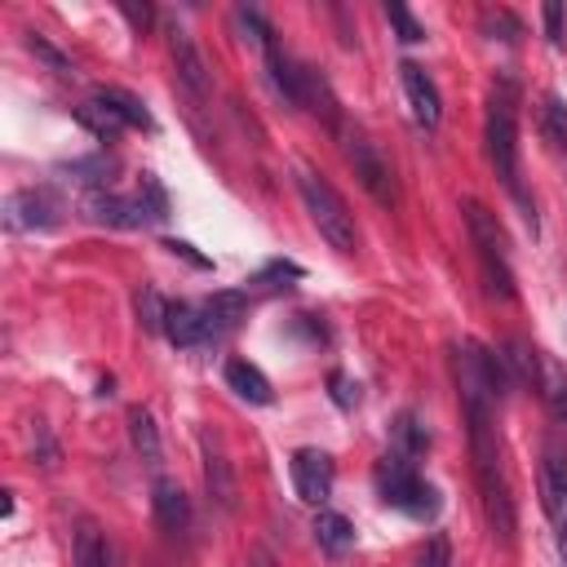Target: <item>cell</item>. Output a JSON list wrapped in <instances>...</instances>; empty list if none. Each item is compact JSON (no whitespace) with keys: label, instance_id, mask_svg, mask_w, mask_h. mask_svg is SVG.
I'll list each match as a JSON object with an SVG mask.
<instances>
[{"label":"cell","instance_id":"obj_6","mask_svg":"<svg viewBox=\"0 0 567 567\" xmlns=\"http://www.w3.org/2000/svg\"><path fill=\"white\" fill-rule=\"evenodd\" d=\"M288 470H292L297 496H301L306 505H319V509H323V501L332 496V456L319 452V447H297L292 461H288Z\"/></svg>","mask_w":567,"mask_h":567},{"label":"cell","instance_id":"obj_18","mask_svg":"<svg viewBox=\"0 0 567 567\" xmlns=\"http://www.w3.org/2000/svg\"><path fill=\"white\" fill-rule=\"evenodd\" d=\"M536 385H540V394H545V403L554 408V416H563L567 421V372H563V363L554 359V354H536Z\"/></svg>","mask_w":567,"mask_h":567},{"label":"cell","instance_id":"obj_28","mask_svg":"<svg viewBox=\"0 0 567 567\" xmlns=\"http://www.w3.org/2000/svg\"><path fill=\"white\" fill-rule=\"evenodd\" d=\"M27 49H31V53H35V58H40L49 71H58V75H71V58H66V53H58V49H53L44 35H27Z\"/></svg>","mask_w":567,"mask_h":567},{"label":"cell","instance_id":"obj_5","mask_svg":"<svg viewBox=\"0 0 567 567\" xmlns=\"http://www.w3.org/2000/svg\"><path fill=\"white\" fill-rule=\"evenodd\" d=\"M483 137H487V159H492L496 177L518 195V128H514V93H509V84H501V89L492 93ZM518 199H523V195H518Z\"/></svg>","mask_w":567,"mask_h":567},{"label":"cell","instance_id":"obj_1","mask_svg":"<svg viewBox=\"0 0 567 567\" xmlns=\"http://www.w3.org/2000/svg\"><path fill=\"white\" fill-rule=\"evenodd\" d=\"M470 421V461H474V483L483 496L487 527L501 545L514 540V496L505 483V461H501V434L492 425V403H465Z\"/></svg>","mask_w":567,"mask_h":567},{"label":"cell","instance_id":"obj_11","mask_svg":"<svg viewBox=\"0 0 567 567\" xmlns=\"http://www.w3.org/2000/svg\"><path fill=\"white\" fill-rule=\"evenodd\" d=\"M4 221L13 230H53L58 226V208L44 190H13L4 199Z\"/></svg>","mask_w":567,"mask_h":567},{"label":"cell","instance_id":"obj_21","mask_svg":"<svg viewBox=\"0 0 567 567\" xmlns=\"http://www.w3.org/2000/svg\"><path fill=\"white\" fill-rule=\"evenodd\" d=\"M128 439L146 465H159V430L146 408H128Z\"/></svg>","mask_w":567,"mask_h":567},{"label":"cell","instance_id":"obj_32","mask_svg":"<svg viewBox=\"0 0 567 567\" xmlns=\"http://www.w3.org/2000/svg\"><path fill=\"white\" fill-rule=\"evenodd\" d=\"M328 385H332V403H337V408H354L359 385H354L346 372H332V377H328Z\"/></svg>","mask_w":567,"mask_h":567},{"label":"cell","instance_id":"obj_8","mask_svg":"<svg viewBox=\"0 0 567 567\" xmlns=\"http://www.w3.org/2000/svg\"><path fill=\"white\" fill-rule=\"evenodd\" d=\"M346 159L354 164V177L363 182V190H368L377 204H394L390 168H385V159L377 155V146H372L368 137H346Z\"/></svg>","mask_w":567,"mask_h":567},{"label":"cell","instance_id":"obj_26","mask_svg":"<svg viewBox=\"0 0 567 567\" xmlns=\"http://www.w3.org/2000/svg\"><path fill=\"white\" fill-rule=\"evenodd\" d=\"M385 18H390V27L399 31L403 44H421V40H425V27H421L403 4H385Z\"/></svg>","mask_w":567,"mask_h":567},{"label":"cell","instance_id":"obj_29","mask_svg":"<svg viewBox=\"0 0 567 567\" xmlns=\"http://www.w3.org/2000/svg\"><path fill=\"white\" fill-rule=\"evenodd\" d=\"M416 567H452V545H447V536H443V532H434V536L421 545Z\"/></svg>","mask_w":567,"mask_h":567},{"label":"cell","instance_id":"obj_12","mask_svg":"<svg viewBox=\"0 0 567 567\" xmlns=\"http://www.w3.org/2000/svg\"><path fill=\"white\" fill-rule=\"evenodd\" d=\"M540 505L554 527H567V456H558L554 447L540 461Z\"/></svg>","mask_w":567,"mask_h":567},{"label":"cell","instance_id":"obj_10","mask_svg":"<svg viewBox=\"0 0 567 567\" xmlns=\"http://www.w3.org/2000/svg\"><path fill=\"white\" fill-rule=\"evenodd\" d=\"M168 53H173V66H177V80L195 93V97H208V66H204V53L195 49L190 31L186 27H168Z\"/></svg>","mask_w":567,"mask_h":567},{"label":"cell","instance_id":"obj_34","mask_svg":"<svg viewBox=\"0 0 567 567\" xmlns=\"http://www.w3.org/2000/svg\"><path fill=\"white\" fill-rule=\"evenodd\" d=\"M164 248H168V252H182V257L195 261V266H208V257H199V252H195L190 244H182V239H164Z\"/></svg>","mask_w":567,"mask_h":567},{"label":"cell","instance_id":"obj_31","mask_svg":"<svg viewBox=\"0 0 567 567\" xmlns=\"http://www.w3.org/2000/svg\"><path fill=\"white\" fill-rule=\"evenodd\" d=\"M120 13L128 18L133 31H151V22H155V9L151 4H137V0H120Z\"/></svg>","mask_w":567,"mask_h":567},{"label":"cell","instance_id":"obj_2","mask_svg":"<svg viewBox=\"0 0 567 567\" xmlns=\"http://www.w3.org/2000/svg\"><path fill=\"white\" fill-rule=\"evenodd\" d=\"M297 190H301V199H306V213H310V221L319 226V235L337 248V252H354L359 248V226H354V213L346 208V199L332 190V182L323 177V173H315V168H297Z\"/></svg>","mask_w":567,"mask_h":567},{"label":"cell","instance_id":"obj_20","mask_svg":"<svg viewBox=\"0 0 567 567\" xmlns=\"http://www.w3.org/2000/svg\"><path fill=\"white\" fill-rule=\"evenodd\" d=\"M315 540H319V549H328V554H346V549L354 545V527H350L346 514L319 509V514H315Z\"/></svg>","mask_w":567,"mask_h":567},{"label":"cell","instance_id":"obj_4","mask_svg":"<svg viewBox=\"0 0 567 567\" xmlns=\"http://www.w3.org/2000/svg\"><path fill=\"white\" fill-rule=\"evenodd\" d=\"M465 226H470V244L483 261L487 288L496 297H514V270H509V257H505V230H501L496 213H487L478 199H465Z\"/></svg>","mask_w":567,"mask_h":567},{"label":"cell","instance_id":"obj_16","mask_svg":"<svg viewBox=\"0 0 567 567\" xmlns=\"http://www.w3.org/2000/svg\"><path fill=\"white\" fill-rule=\"evenodd\" d=\"M226 385H230L244 403H257V408L275 399V390H270L266 372H261L257 363H248V359H230V363H226Z\"/></svg>","mask_w":567,"mask_h":567},{"label":"cell","instance_id":"obj_22","mask_svg":"<svg viewBox=\"0 0 567 567\" xmlns=\"http://www.w3.org/2000/svg\"><path fill=\"white\" fill-rule=\"evenodd\" d=\"M394 443H399V456L412 461V456H421V452L430 447V430H425L412 412H403V416L394 421Z\"/></svg>","mask_w":567,"mask_h":567},{"label":"cell","instance_id":"obj_23","mask_svg":"<svg viewBox=\"0 0 567 567\" xmlns=\"http://www.w3.org/2000/svg\"><path fill=\"white\" fill-rule=\"evenodd\" d=\"M75 567H106V540L93 523L75 527Z\"/></svg>","mask_w":567,"mask_h":567},{"label":"cell","instance_id":"obj_15","mask_svg":"<svg viewBox=\"0 0 567 567\" xmlns=\"http://www.w3.org/2000/svg\"><path fill=\"white\" fill-rule=\"evenodd\" d=\"M75 120H80V124H84V128H89L97 142H115V137L128 128V120H124V115H120L111 102H102L97 93H93L89 102H80V106H75Z\"/></svg>","mask_w":567,"mask_h":567},{"label":"cell","instance_id":"obj_33","mask_svg":"<svg viewBox=\"0 0 567 567\" xmlns=\"http://www.w3.org/2000/svg\"><path fill=\"white\" fill-rule=\"evenodd\" d=\"M540 18H545L549 40H554V44H563V4H558V0H549V4L540 9Z\"/></svg>","mask_w":567,"mask_h":567},{"label":"cell","instance_id":"obj_27","mask_svg":"<svg viewBox=\"0 0 567 567\" xmlns=\"http://www.w3.org/2000/svg\"><path fill=\"white\" fill-rule=\"evenodd\" d=\"M137 315H142V323H146L151 332H164L168 301H159V297H155V288H142V292H137Z\"/></svg>","mask_w":567,"mask_h":567},{"label":"cell","instance_id":"obj_25","mask_svg":"<svg viewBox=\"0 0 567 567\" xmlns=\"http://www.w3.org/2000/svg\"><path fill=\"white\" fill-rule=\"evenodd\" d=\"M540 124H545V137H549L554 146H567V106H563L558 93L545 97V106H540Z\"/></svg>","mask_w":567,"mask_h":567},{"label":"cell","instance_id":"obj_17","mask_svg":"<svg viewBox=\"0 0 567 567\" xmlns=\"http://www.w3.org/2000/svg\"><path fill=\"white\" fill-rule=\"evenodd\" d=\"M204 483H208V496L230 514L235 509V474H230V461L213 447V439H204Z\"/></svg>","mask_w":567,"mask_h":567},{"label":"cell","instance_id":"obj_19","mask_svg":"<svg viewBox=\"0 0 567 567\" xmlns=\"http://www.w3.org/2000/svg\"><path fill=\"white\" fill-rule=\"evenodd\" d=\"M244 310H248V297H244V292H213V297L204 301V323H208V337H217V332L235 328V323L244 319Z\"/></svg>","mask_w":567,"mask_h":567},{"label":"cell","instance_id":"obj_9","mask_svg":"<svg viewBox=\"0 0 567 567\" xmlns=\"http://www.w3.org/2000/svg\"><path fill=\"white\" fill-rule=\"evenodd\" d=\"M399 80H403L412 120H416L421 128H439V120H443V102H439V89H434V80L425 75V66L403 62V66H399Z\"/></svg>","mask_w":567,"mask_h":567},{"label":"cell","instance_id":"obj_35","mask_svg":"<svg viewBox=\"0 0 567 567\" xmlns=\"http://www.w3.org/2000/svg\"><path fill=\"white\" fill-rule=\"evenodd\" d=\"M558 549H563V558H567V527H558Z\"/></svg>","mask_w":567,"mask_h":567},{"label":"cell","instance_id":"obj_13","mask_svg":"<svg viewBox=\"0 0 567 567\" xmlns=\"http://www.w3.org/2000/svg\"><path fill=\"white\" fill-rule=\"evenodd\" d=\"M164 337L182 350L208 341V323H204V306H186V301H168V315H164Z\"/></svg>","mask_w":567,"mask_h":567},{"label":"cell","instance_id":"obj_3","mask_svg":"<svg viewBox=\"0 0 567 567\" xmlns=\"http://www.w3.org/2000/svg\"><path fill=\"white\" fill-rule=\"evenodd\" d=\"M372 478H377L381 501L394 505V509H403V514H412V518H434L439 505H443V501H439V487L425 483V478L416 474V465H412L408 456H399V452L381 456Z\"/></svg>","mask_w":567,"mask_h":567},{"label":"cell","instance_id":"obj_30","mask_svg":"<svg viewBox=\"0 0 567 567\" xmlns=\"http://www.w3.org/2000/svg\"><path fill=\"white\" fill-rule=\"evenodd\" d=\"M235 18H239V27H244V31H248V35H244V40H252V44H257V49H261V53H266V49H270V44H275V40H270V27H266V22H261V13H252V9H239V13H235Z\"/></svg>","mask_w":567,"mask_h":567},{"label":"cell","instance_id":"obj_7","mask_svg":"<svg viewBox=\"0 0 567 567\" xmlns=\"http://www.w3.org/2000/svg\"><path fill=\"white\" fill-rule=\"evenodd\" d=\"M84 213H89L93 221H106V226H120V230H133V226H142V221L155 217V208L142 199V190H137V195L89 190V195H84Z\"/></svg>","mask_w":567,"mask_h":567},{"label":"cell","instance_id":"obj_14","mask_svg":"<svg viewBox=\"0 0 567 567\" xmlns=\"http://www.w3.org/2000/svg\"><path fill=\"white\" fill-rule=\"evenodd\" d=\"M155 496V523L164 527V532H186V523H190V501H186V492H182V483L177 478H155V487H151Z\"/></svg>","mask_w":567,"mask_h":567},{"label":"cell","instance_id":"obj_24","mask_svg":"<svg viewBox=\"0 0 567 567\" xmlns=\"http://www.w3.org/2000/svg\"><path fill=\"white\" fill-rule=\"evenodd\" d=\"M97 97H102V102H111V106H115L133 128H151V124H155V120H151V111H146L133 93H124V89H97Z\"/></svg>","mask_w":567,"mask_h":567}]
</instances>
